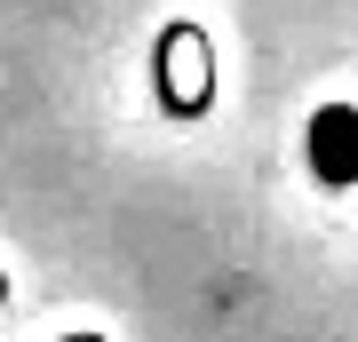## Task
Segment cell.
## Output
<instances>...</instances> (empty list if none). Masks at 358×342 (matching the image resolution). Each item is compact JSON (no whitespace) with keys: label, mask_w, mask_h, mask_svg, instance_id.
<instances>
[{"label":"cell","mask_w":358,"mask_h":342,"mask_svg":"<svg viewBox=\"0 0 358 342\" xmlns=\"http://www.w3.org/2000/svg\"><path fill=\"white\" fill-rule=\"evenodd\" d=\"M310 176H319L327 191L358 183V112L350 104H327V112L310 120Z\"/></svg>","instance_id":"obj_1"}]
</instances>
